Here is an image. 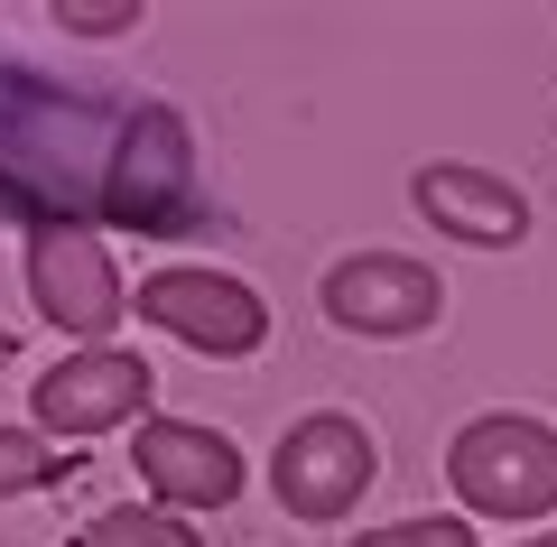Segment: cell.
<instances>
[{
    "label": "cell",
    "mask_w": 557,
    "mask_h": 547,
    "mask_svg": "<svg viewBox=\"0 0 557 547\" xmlns=\"http://www.w3.org/2000/svg\"><path fill=\"white\" fill-rule=\"evenodd\" d=\"M372 473H381V446H372V427L344 418V409L298 418V427L278 436V455H270V492H278L288 520H344V510L372 492Z\"/></svg>",
    "instance_id": "cell-3"
},
{
    "label": "cell",
    "mask_w": 557,
    "mask_h": 547,
    "mask_svg": "<svg viewBox=\"0 0 557 547\" xmlns=\"http://www.w3.org/2000/svg\"><path fill=\"white\" fill-rule=\"evenodd\" d=\"M28 297L57 334H84V352L112 344V325L131 315V288H121L112 251H102L94 223H47L28 233Z\"/></svg>",
    "instance_id": "cell-4"
},
{
    "label": "cell",
    "mask_w": 557,
    "mask_h": 547,
    "mask_svg": "<svg viewBox=\"0 0 557 547\" xmlns=\"http://www.w3.org/2000/svg\"><path fill=\"white\" fill-rule=\"evenodd\" d=\"M446 473H456L465 510H483V520H548L557 510V427L520 418V409H493L474 427H456Z\"/></svg>",
    "instance_id": "cell-2"
},
{
    "label": "cell",
    "mask_w": 557,
    "mask_h": 547,
    "mask_svg": "<svg viewBox=\"0 0 557 547\" xmlns=\"http://www.w3.org/2000/svg\"><path fill=\"white\" fill-rule=\"evenodd\" d=\"M409 204L437 223V233L474 241V251H520V241H530V196H520L511 176H493V167H465V158L418 167L409 176Z\"/></svg>",
    "instance_id": "cell-9"
},
{
    "label": "cell",
    "mask_w": 557,
    "mask_h": 547,
    "mask_svg": "<svg viewBox=\"0 0 557 547\" xmlns=\"http://www.w3.org/2000/svg\"><path fill=\"white\" fill-rule=\"evenodd\" d=\"M530 547H557V538H530Z\"/></svg>",
    "instance_id": "cell-15"
},
{
    "label": "cell",
    "mask_w": 557,
    "mask_h": 547,
    "mask_svg": "<svg viewBox=\"0 0 557 547\" xmlns=\"http://www.w3.org/2000/svg\"><path fill=\"white\" fill-rule=\"evenodd\" d=\"M0 362H10V334H0Z\"/></svg>",
    "instance_id": "cell-14"
},
{
    "label": "cell",
    "mask_w": 557,
    "mask_h": 547,
    "mask_svg": "<svg viewBox=\"0 0 557 547\" xmlns=\"http://www.w3.org/2000/svg\"><path fill=\"white\" fill-rule=\"evenodd\" d=\"M139 315L159 334H177V344L214 352V362H242V352L270 344V307L223 270H149L139 278Z\"/></svg>",
    "instance_id": "cell-6"
},
{
    "label": "cell",
    "mask_w": 557,
    "mask_h": 547,
    "mask_svg": "<svg viewBox=\"0 0 557 547\" xmlns=\"http://www.w3.org/2000/svg\"><path fill=\"white\" fill-rule=\"evenodd\" d=\"M0 214L47 223H186L196 214V158L186 121L159 102H102L0 65Z\"/></svg>",
    "instance_id": "cell-1"
},
{
    "label": "cell",
    "mask_w": 557,
    "mask_h": 547,
    "mask_svg": "<svg viewBox=\"0 0 557 547\" xmlns=\"http://www.w3.org/2000/svg\"><path fill=\"white\" fill-rule=\"evenodd\" d=\"M325 315L344 334H428L446 315V288L428 260H399V251H354L325 270Z\"/></svg>",
    "instance_id": "cell-7"
},
{
    "label": "cell",
    "mask_w": 557,
    "mask_h": 547,
    "mask_svg": "<svg viewBox=\"0 0 557 547\" xmlns=\"http://www.w3.org/2000/svg\"><path fill=\"white\" fill-rule=\"evenodd\" d=\"M139 483L159 492V510H223L242 492V455L223 427L196 418H139Z\"/></svg>",
    "instance_id": "cell-8"
},
{
    "label": "cell",
    "mask_w": 557,
    "mask_h": 547,
    "mask_svg": "<svg viewBox=\"0 0 557 547\" xmlns=\"http://www.w3.org/2000/svg\"><path fill=\"white\" fill-rule=\"evenodd\" d=\"M65 38H131L139 28V0H57Z\"/></svg>",
    "instance_id": "cell-12"
},
{
    "label": "cell",
    "mask_w": 557,
    "mask_h": 547,
    "mask_svg": "<svg viewBox=\"0 0 557 547\" xmlns=\"http://www.w3.org/2000/svg\"><path fill=\"white\" fill-rule=\"evenodd\" d=\"M84 547H205V538L177 520V510H139V501H121V510H102V520L84 529Z\"/></svg>",
    "instance_id": "cell-10"
},
{
    "label": "cell",
    "mask_w": 557,
    "mask_h": 547,
    "mask_svg": "<svg viewBox=\"0 0 557 547\" xmlns=\"http://www.w3.org/2000/svg\"><path fill=\"white\" fill-rule=\"evenodd\" d=\"M354 547H474L465 520H399V529H362Z\"/></svg>",
    "instance_id": "cell-13"
},
{
    "label": "cell",
    "mask_w": 557,
    "mask_h": 547,
    "mask_svg": "<svg viewBox=\"0 0 557 547\" xmlns=\"http://www.w3.org/2000/svg\"><path fill=\"white\" fill-rule=\"evenodd\" d=\"M75 455H57L38 427H0V501H20V492H47Z\"/></svg>",
    "instance_id": "cell-11"
},
{
    "label": "cell",
    "mask_w": 557,
    "mask_h": 547,
    "mask_svg": "<svg viewBox=\"0 0 557 547\" xmlns=\"http://www.w3.org/2000/svg\"><path fill=\"white\" fill-rule=\"evenodd\" d=\"M149 390H159V372H149L139 352L102 344V352H65L57 372H38L28 409H38V436H47V446H75V436L131 427V418L149 409Z\"/></svg>",
    "instance_id": "cell-5"
}]
</instances>
